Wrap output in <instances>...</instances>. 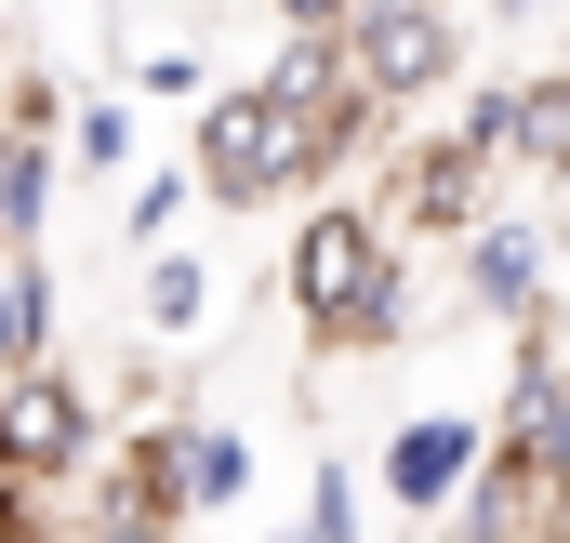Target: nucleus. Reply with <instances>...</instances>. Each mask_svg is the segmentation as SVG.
I'll return each mask as SVG.
<instances>
[{"mask_svg":"<svg viewBox=\"0 0 570 543\" xmlns=\"http://www.w3.org/2000/svg\"><path fill=\"white\" fill-rule=\"evenodd\" d=\"M385 146H399V120L372 93L358 107H292L266 80H213L186 172H199V213H266V199H332V172H358Z\"/></svg>","mask_w":570,"mask_h":543,"instance_id":"1","label":"nucleus"},{"mask_svg":"<svg viewBox=\"0 0 570 543\" xmlns=\"http://www.w3.org/2000/svg\"><path fill=\"white\" fill-rule=\"evenodd\" d=\"M385 278H399V239H385V213H372V199H345V186H332V199H305V213H292L279 305H292V332H305V358H332V345H345V318H358Z\"/></svg>","mask_w":570,"mask_h":543,"instance_id":"2","label":"nucleus"},{"mask_svg":"<svg viewBox=\"0 0 570 543\" xmlns=\"http://www.w3.org/2000/svg\"><path fill=\"white\" fill-rule=\"evenodd\" d=\"M332 40H345L358 93H372L385 120H425V107L464 93V0H358Z\"/></svg>","mask_w":570,"mask_h":543,"instance_id":"3","label":"nucleus"},{"mask_svg":"<svg viewBox=\"0 0 570 543\" xmlns=\"http://www.w3.org/2000/svg\"><path fill=\"white\" fill-rule=\"evenodd\" d=\"M372 172H385V186H372V213H385V239H399V253H412V239L464 253V239L504 213V159H478L451 120H438V134H412V146H385Z\"/></svg>","mask_w":570,"mask_h":543,"instance_id":"4","label":"nucleus"},{"mask_svg":"<svg viewBox=\"0 0 570 543\" xmlns=\"http://www.w3.org/2000/svg\"><path fill=\"white\" fill-rule=\"evenodd\" d=\"M107 437H120V424H107V398H94L67 358H40V372H13V385H0V464H13V477L80 491V477L107 464Z\"/></svg>","mask_w":570,"mask_h":543,"instance_id":"5","label":"nucleus"},{"mask_svg":"<svg viewBox=\"0 0 570 543\" xmlns=\"http://www.w3.org/2000/svg\"><path fill=\"white\" fill-rule=\"evenodd\" d=\"M491 451L531 464L544 491H570V318L518 332V372H504V398H491Z\"/></svg>","mask_w":570,"mask_h":543,"instance_id":"6","label":"nucleus"},{"mask_svg":"<svg viewBox=\"0 0 570 543\" xmlns=\"http://www.w3.org/2000/svg\"><path fill=\"white\" fill-rule=\"evenodd\" d=\"M451 266H464V318H491V332H544L558 318V226L544 213H491Z\"/></svg>","mask_w":570,"mask_h":543,"instance_id":"7","label":"nucleus"},{"mask_svg":"<svg viewBox=\"0 0 570 543\" xmlns=\"http://www.w3.org/2000/svg\"><path fill=\"white\" fill-rule=\"evenodd\" d=\"M478 464H491V411H399L372 491H385L399 517H451V504L478 491Z\"/></svg>","mask_w":570,"mask_h":543,"instance_id":"8","label":"nucleus"},{"mask_svg":"<svg viewBox=\"0 0 570 543\" xmlns=\"http://www.w3.org/2000/svg\"><path fill=\"white\" fill-rule=\"evenodd\" d=\"M438 543H570V491H544L531 464H504V451H491V464H478V491L438 517Z\"/></svg>","mask_w":570,"mask_h":543,"instance_id":"9","label":"nucleus"},{"mask_svg":"<svg viewBox=\"0 0 570 543\" xmlns=\"http://www.w3.org/2000/svg\"><path fill=\"white\" fill-rule=\"evenodd\" d=\"M53 199H67V146L0 120V253H53Z\"/></svg>","mask_w":570,"mask_h":543,"instance_id":"10","label":"nucleus"},{"mask_svg":"<svg viewBox=\"0 0 570 543\" xmlns=\"http://www.w3.org/2000/svg\"><path fill=\"white\" fill-rule=\"evenodd\" d=\"M53 332H67V278H53V253H0V385L40 372Z\"/></svg>","mask_w":570,"mask_h":543,"instance_id":"11","label":"nucleus"},{"mask_svg":"<svg viewBox=\"0 0 570 543\" xmlns=\"http://www.w3.org/2000/svg\"><path fill=\"white\" fill-rule=\"evenodd\" d=\"M504 172L570 186V67H518V146H504Z\"/></svg>","mask_w":570,"mask_h":543,"instance_id":"12","label":"nucleus"},{"mask_svg":"<svg viewBox=\"0 0 570 543\" xmlns=\"http://www.w3.org/2000/svg\"><path fill=\"white\" fill-rule=\"evenodd\" d=\"M186 213H199V172H186V159H159V172H146V159H134V186H120V239H134V266L186 239Z\"/></svg>","mask_w":570,"mask_h":543,"instance_id":"13","label":"nucleus"},{"mask_svg":"<svg viewBox=\"0 0 570 543\" xmlns=\"http://www.w3.org/2000/svg\"><path fill=\"white\" fill-rule=\"evenodd\" d=\"M134 318L159 332V345H186V332L213 318V266H199L186 239H173V253H146V292H134Z\"/></svg>","mask_w":570,"mask_h":543,"instance_id":"14","label":"nucleus"},{"mask_svg":"<svg viewBox=\"0 0 570 543\" xmlns=\"http://www.w3.org/2000/svg\"><path fill=\"white\" fill-rule=\"evenodd\" d=\"M67 172H134V93H80L67 107Z\"/></svg>","mask_w":570,"mask_h":543,"instance_id":"15","label":"nucleus"},{"mask_svg":"<svg viewBox=\"0 0 570 543\" xmlns=\"http://www.w3.org/2000/svg\"><path fill=\"white\" fill-rule=\"evenodd\" d=\"M451 134L478 146V159H504V146H518V67H504V80H464V93H451Z\"/></svg>","mask_w":570,"mask_h":543,"instance_id":"16","label":"nucleus"},{"mask_svg":"<svg viewBox=\"0 0 570 543\" xmlns=\"http://www.w3.org/2000/svg\"><path fill=\"white\" fill-rule=\"evenodd\" d=\"M67 107H80V93H67L53 67H13V80H0V120H13V134H53V146H67Z\"/></svg>","mask_w":570,"mask_h":543,"instance_id":"17","label":"nucleus"},{"mask_svg":"<svg viewBox=\"0 0 570 543\" xmlns=\"http://www.w3.org/2000/svg\"><path fill=\"white\" fill-rule=\"evenodd\" d=\"M134 93L146 107H213V67H199L186 40H159V53H134Z\"/></svg>","mask_w":570,"mask_h":543,"instance_id":"18","label":"nucleus"},{"mask_svg":"<svg viewBox=\"0 0 570 543\" xmlns=\"http://www.w3.org/2000/svg\"><path fill=\"white\" fill-rule=\"evenodd\" d=\"M266 13H279V40H332V27H345L358 0H266Z\"/></svg>","mask_w":570,"mask_h":543,"instance_id":"19","label":"nucleus"},{"mask_svg":"<svg viewBox=\"0 0 570 543\" xmlns=\"http://www.w3.org/2000/svg\"><path fill=\"white\" fill-rule=\"evenodd\" d=\"M478 13H491V27H531V13H544V0H478Z\"/></svg>","mask_w":570,"mask_h":543,"instance_id":"20","label":"nucleus"},{"mask_svg":"<svg viewBox=\"0 0 570 543\" xmlns=\"http://www.w3.org/2000/svg\"><path fill=\"white\" fill-rule=\"evenodd\" d=\"M544 199H558V213H544V226H570V186H544Z\"/></svg>","mask_w":570,"mask_h":543,"instance_id":"21","label":"nucleus"},{"mask_svg":"<svg viewBox=\"0 0 570 543\" xmlns=\"http://www.w3.org/2000/svg\"><path fill=\"white\" fill-rule=\"evenodd\" d=\"M0 80H13V27H0Z\"/></svg>","mask_w":570,"mask_h":543,"instance_id":"22","label":"nucleus"}]
</instances>
